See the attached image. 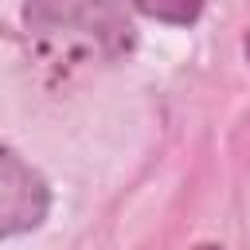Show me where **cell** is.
Here are the masks:
<instances>
[{"mask_svg": "<svg viewBox=\"0 0 250 250\" xmlns=\"http://www.w3.org/2000/svg\"><path fill=\"white\" fill-rule=\"evenodd\" d=\"M191 250H223V246H215V242H199V246H191Z\"/></svg>", "mask_w": 250, "mask_h": 250, "instance_id": "4", "label": "cell"}, {"mask_svg": "<svg viewBox=\"0 0 250 250\" xmlns=\"http://www.w3.org/2000/svg\"><path fill=\"white\" fill-rule=\"evenodd\" d=\"M129 8H137L141 16L156 20V23H172V27H188L203 16L207 0H125Z\"/></svg>", "mask_w": 250, "mask_h": 250, "instance_id": "3", "label": "cell"}, {"mask_svg": "<svg viewBox=\"0 0 250 250\" xmlns=\"http://www.w3.org/2000/svg\"><path fill=\"white\" fill-rule=\"evenodd\" d=\"M242 55H246V62H250V31H246V39H242Z\"/></svg>", "mask_w": 250, "mask_h": 250, "instance_id": "5", "label": "cell"}, {"mask_svg": "<svg viewBox=\"0 0 250 250\" xmlns=\"http://www.w3.org/2000/svg\"><path fill=\"white\" fill-rule=\"evenodd\" d=\"M23 23L51 47H78L121 59L137 47L133 20L117 0H23Z\"/></svg>", "mask_w": 250, "mask_h": 250, "instance_id": "1", "label": "cell"}, {"mask_svg": "<svg viewBox=\"0 0 250 250\" xmlns=\"http://www.w3.org/2000/svg\"><path fill=\"white\" fill-rule=\"evenodd\" d=\"M51 211V188L12 145L0 141V238L35 230Z\"/></svg>", "mask_w": 250, "mask_h": 250, "instance_id": "2", "label": "cell"}]
</instances>
